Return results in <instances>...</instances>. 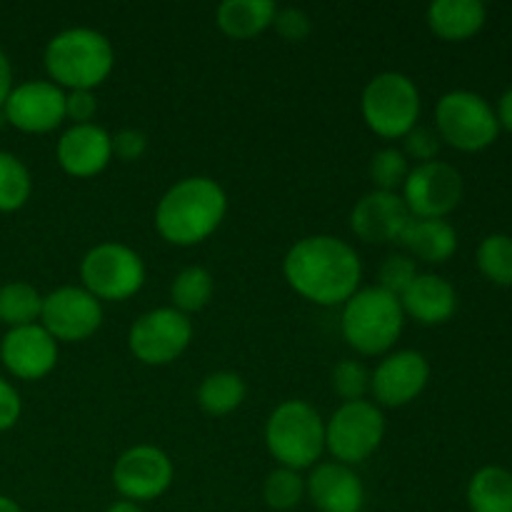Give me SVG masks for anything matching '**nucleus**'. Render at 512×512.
I'll return each mask as SVG.
<instances>
[{"instance_id": "obj_21", "label": "nucleus", "mask_w": 512, "mask_h": 512, "mask_svg": "<svg viewBox=\"0 0 512 512\" xmlns=\"http://www.w3.org/2000/svg\"><path fill=\"white\" fill-rule=\"evenodd\" d=\"M425 20L440 40L463 43L485 28L488 8L480 0H435L428 5Z\"/></svg>"}, {"instance_id": "obj_6", "label": "nucleus", "mask_w": 512, "mask_h": 512, "mask_svg": "<svg viewBox=\"0 0 512 512\" xmlns=\"http://www.w3.org/2000/svg\"><path fill=\"white\" fill-rule=\"evenodd\" d=\"M365 125L385 140H403L420 120V90L410 75L385 70L368 80L360 95Z\"/></svg>"}, {"instance_id": "obj_37", "label": "nucleus", "mask_w": 512, "mask_h": 512, "mask_svg": "<svg viewBox=\"0 0 512 512\" xmlns=\"http://www.w3.org/2000/svg\"><path fill=\"white\" fill-rule=\"evenodd\" d=\"M95 113H98V100H95L93 90L65 93V120H70L73 125H88L93 123Z\"/></svg>"}, {"instance_id": "obj_10", "label": "nucleus", "mask_w": 512, "mask_h": 512, "mask_svg": "<svg viewBox=\"0 0 512 512\" xmlns=\"http://www.w3.org/2000/svg\"><path fill=\"white\" fill-rule=\"evenodd\" d=\"M403 203L413 218L445 220L460 205L465 180L455 165L445 160L413 165L403 183Z\"/></svg>"}, {"instance_id": "obj_39", "label": "nucleus", "mask_w": 512, "mask_h": 512, "mask_svg": "<svg viewBox=\"0 0 512 512\" xmlns=\"http://www.w3.org/2000/svg\"><path fill=\"white\" fill-rule=\"evenodd\" d=\"M13 65H10L8 55L0 50V110H3L5 100H8L10 90H13Z\"/></svg>"}, {"instance_id": "obj_42", "label": "nucleus", "mask_w": 512, "mask_h": 512, "mask_svg": "<svg viewBox=\"0 0 512 512\" xmlns=\"http://www.w3.org/2000/svg\"><path fill=\"white\" fill-rule=\"evenodd\" d=\"M0 512H23V508H20L13 498H8V495L0 493Z\"/></svg>"}, {"instance_id": "obj_27", "label": "nucleus", "mask_w": 512, "mask_h": 512, "mask_svg": "<svg viewBox=\"0 0 512 512\" xmlns=\"http://www.w3.org/2000/svg\"><path fill=\"white\" fill-rule=\"evenodd\" d=\"M40 310H43V295L35 285L25 280L0 285V323L8 325V330L40 323Z\"/></svg>"}, {"instance_id": "obj_36", "label": "nucleus", "mask_w": 512, "mask_h": 512, "mask_svg": "<svg viewBox=\"0 0 512 512\" xmlns=\"http://www.w3.org/2000/svg\"><path fill=\"white\" fill-rule=\"evenodd\" d=\"M148 153V135L140 128H123L113 135V158L135 163Z\"/></svg>"}, {"instance_id": "obj_38", "label": "nucleus", "mask_w": 512, "mask_h": 512, "mask_svg": "<svg viewBox=\"0 0 512 512\" xmlns=\"http://www.w3.org/2000/svg\"><path fill=\"white\" fill-rule=\"evenodd\" d=\"M23 415V400L10 380L0 378V433L15 428V423Z\"/></svg>"}, {"instance_id": "obj_41", "label": "nucleus", "mask_w": 512, "mask_h": 512, "mask_svg": "<svg viewBox=\"0 0 512 512\" xmlns=\"http://www.w3.org/2000/svg\"><path fill=\"white\" fill-rule=\"evenodd\" d=\"M105 512H145L138 503H130V500H115Z\"/></svg>"}, {"instance_id": "obj_14", "label": "nucleus", "mask_w": 512, "mask_h": 512, "mask_svg": "<svg viewBox=\"0 0 512 512\" xmlns=\"http://www.w3.org/2000/svg\"><path fill=\"white\" fill-rule=\"evenodd\" d=\"M3 115L20 133H50L65 123V90L50 80H25L13 85Z\"/></svg>"}, {"instance_id": "obj_15", "label": "nucleus", "mask_w": 512, "mask_h": 512, "mask_svg": "<svg viewBox=\"0 0 512 512\" xmlns=\"http://www.w3.org/2000/svg\"><path fill=\"white\" fill-rule=\"evenodd\" d=\"M428 380L430 363L420 350H395L383 355L378 368L370 373V393L378 408H405L420 398Z\"/></svg>"}, {"instance_id": "obj_23", "label": "nucleus", "mask_w": 512, "mask_h": 512, "mask_svg": "<svg viewBox=\"0 0 512 512\" xmlns=\"http://www.w3.org/2000/svg\"><path fill=\"white\" fill-rule=\"evenodd\" d=\"M275 13L273 0H225L215 10V23L228 38L250 40L273 25Z\"/></svg>"}, {"instance_id": "obj_17", "label": "nucleus", "mask_w": 512, "mask_h": 512, "mask_svg": "<svg viewBox=\"0 0 512 512\" xmlns=\"http://www.w3.org/2000/svg\"><path fill=\"white\" fill-rule=\"evenodd\" d=\"M413 215L405 208L400 193L370 190L350 210V230L355 238L370 245L398 243Z\"/></svg>"}, {"instance_id": "obj_35", "label": "nucleus", "mask_w": 512, "mask_h": 512, "mask_svg": "<svg viewBox=\"0 0 512 512\" xmlns=\"http://www.w3.org/2000/svg\"><path fill=\"white\" fill-rule=\"evenodd\" d=\"M273 28L288 43H303L313 33V20H310V15L303 8L288 5V8H278L273 18Z\"/></svg>"}, {"instance_id": "obj_3", "label": "nucleus", "mask_w": 512, "mask_h": 512, "mask_svg": "<svg viewBox=\"0 0 512 512\" xmlns=\"http://www.w3.org/2000/svg\"><path fill=\"white\" fill-rule=\"evenodd\" d=\"M50 83L70 90H95L115 68V48L95 28H65L48 40L43 53Z\"/></svg>"}, {"instance_id": "obj_26", "label": "nucleus", "mask_w": 512, "mask_h": 512, "mask_svg": "<svg viewBox=\"0 0 512 512\" xmlns=\"http://www.w3.org/2000/svg\"><path fill=\"white\" fill-rule=\"evenodd\" d=\"M213 293L215 280L210 270H205L203 265H188L170 283V303H173L170 308L190 318V313H200L213 300Z\"/></svg>"}, {"instance_id": "obj_24", "label": "nucleus", "mask_w": 512, "mask_h": 512, "mask_svg": "<svg viewBox=\"0 0 512 512\" xmlns=\"http://www.w3.org/2000/svg\"><path fill=\"white\" fill-rule=\"evenodd\" d=\"M465 498L470 512H512V473L500 465L475 470Z\"/></svg>"}, {"instance_id": "obj_19", "label": "nucleus", "mask_w": 512, "mask_h": 512, "mask_svg": "<svg viewBox=\"0 0 512 512\" xmlns=\"http://www.w3.org/2000/svg\"><path fill=\"white\" fill-rule=\"evenodd\" d=\"M305 498L320 512H360L365 485L350 465L318 463L305 478Z\"/></svg>"}, {"instance_id": "obj_8", "label": "nucleus", "mask_w": 512, "mask_h": 512, "mask_svg": "<svg viewBox=\"0 0 512 512\" xmlns=\"http://www.w3.org/2000/svg\"><path fill=\"white\" fill-rule=\"evenodd\" d=\"M80 280L90 295L103 303H123L145 285V263L130 245L105 240L93 245L80 260Z\"/></svg>"}, {"instance_id": "obj_12", "label": "nucleus", "mask_w": 512, "mask_h": 512, "mask_svg": "<svg viewBox=\"0 0 512 512\" xmlns=\"http://www.w3.org/2000/svg\"><path fill=\"white\" fill-rule=\"evenodd\" d=\"M40 325L55 343H83L103 325V303L83 285H63L43 295Z\"/></svg>"}, {"instance_id": "obj_5", "label": "nucleus", "mask_w": 512, "mask_h": 512, "mask_svg": "<svg viewBox=\"0 0 512 512\" xmlns=\"http://www.w3.org/2000/svg\"><path fill=\"white\" fill-rule=\"evenodd\" d=\"M265 445L280 468H315L325 450V420L305 400H283L268 415Z\"/></svg>"}, {"instance_id": "obj_13", "label": "nucleus", "mask_w": 512, "mask_h": 512, "mask_svg": "<svg viewBox=\"0 0 512 512\" xmlns=\"http://www.w3.org/2000/svg\"><path fill=\"white\" fill-rule=\"evenodd\" d=\"M173 478V460L155 445H133L113 465V488L120 498L138 505L168 493Z\"/></svg>"}, {"instance_id": "obj_9", "label": "nucleus", "mask_w": 512, "mask_h": 512, "mask_svg": "<svg viewBox=\"0 0 512 512\" xmlns=\"http://www.w3.org/2000/svg\"><path fill=\"white\" fill-rule=\"evenodd\" d=\"M385 438V415L370 400L343 403L325 423V450L335 463H365Z\"/></svg>"}, {"instance_id": "obj_16", "label": "nucleus", "mask_w": 512, "mask_h": 512, "mask_svg": "<svg viewBox=\"0 0 512 512\" xmlns=\"http://www.w3.org/2000/svg\"><path fill=\"white\" fill-rule=\"evenodd\" d=\"M0 360L18 380H43L58 365V343L40 323L10 328L0 340Z\"/></svg>"}, {"instance_id": "obj_25", "label": "nucleus", "mask_w": 512, "mask_h": 512, "mask_svg": "<svg viewBox=\"0 0 512 512\" xmlns=\"http://www.w3.org/2000/svg\"><path fill=\"white\" fill-rule=\"evenodd\" d=\"M248 395V385L233 370H215V373L205 375L198 385V405L203 413L213 415V418H225V415L235 413L240 405L245 403Z\"/></svg>"}, {"instance_id": "obj_7", "label": "nucleus", "mask_w": 512, "mask_h": 512, "mask_svg": "<svg viewBox=\"0 0 512 512\" xmlns=\"http://www.w3.org/2000/svg\"><path fill=\"white\" fill-rule=\"evenodd\" d=\"M435 133L450 148L480 153L498 140L495 108L473 90H450L435 105Z\"/></svg>"}, {"instance_id": "obj_32", "label": "nucleus", "mask_w": 512, "mask_h": 512, "mask_svg": "<svg viewBox=\"0 0 512 512\" xmlns=\"http://www.w3.org/2000/svg\"><path fill=\"white\" fill-rule=\"evenodd\" d=\"M330 385L343 398V403L365 400L370 393V370L360 360H340L330 373Z\"/></svg>"}, {"instance_id": "obj_34", "label": "nucleus", "mask_w": 512, "mask_h": 512, "mask_svg": "<svg viewBox=\"0 0 512 512\" xmlns=\"http://www.w3.org/2000/svg\"><path fill=\"white\" fill-rule=\"evenodd\" d=\"M440 145H443V140L435 133V128L418 123L403 138V153L408 160H415V165L430 163V160H438Z\"/></svg>"}, {"instance_id": "obj_29", "label": "nucleus", "mask_w": 512, "mask_h": 512, "mask_svg": "<svg viewBox=\"0 0 512 512\" xmlns=\"http://www.w3.org/2000/svg\"><path fill=\"white\" fill-rule=\"evenodd\" d=\"M475 263L490 283L512 288V235L493 233L480 240Z\"/></svg>"}, {"instance_id": "obj_22", "label": "nucleus", "mask_w": 512, "mask_h": 512, "mask_svg": "<svg viewBox=\"0 0 512 512\" xmlns=\"http://www.w3.org/2000/svg\"><path fill=\"white\" fill-rule=\"evenodd\" d=\"M398 243L408 250L413 260L418 258L430 265H443L458 250V233L448 220L410 218Z\"/></svg>"}, {"instance_id": "obj_4", "label": "nucleus", "mask_w": 512, "mask_h": 512, "mask_svg": "<svg viewBox=\"0 0 512 512\" xmlns=\"http://www.w3.org/2000/svg\"><path fill=\"white\" fill-rule=\"evenodd\" d=\"M405 328V313L398 295L370 285L360 288L340 315L343 338L360 355H388Z\"/></svg>"}, {"instance_id": "obj_11", "label": "nucleus", "mask_w": 512, "mask_h": 512, "mask_svg": "<svg viewBox=\"0 0 512 512\" xmlns=\"http://www.w3.org/2000/svg\"><path fill=\"white\" fill-rule=\"evenodd\" d=\"M193 320L175 308H155L140 315L128 330V348L143 365H170L188 350Z\"/></svg>"}, {"instance_id": "obj_40", "label": "nucleus", "mask_w": 512, "mask_h": 512, "mask_svg": "<svg viewBox=\"0 0 512 512\" xmlns=\"http://www.w3.org/2000/svg\"><path fill=\"white\" fill-rule=\"evenodd\" d=\"M495 118H498L500 130H508L512 133V88L505 90L498 100V108H495Z\"/></svg>"}, {"instance_id": "obj_33", "label": "nucleus", "mask_w": 512, "mask_h": 512, "mask_svg": "<svg viewBox=\"0 0 512 512\" xmlns=\"http://www.w3.org/2000/svg\"><path fill=\"white\" fill-rule=\"evenodd\" d=\"M418 275V265H415V260L410 258L408 253H393L383 260V265H380L378 288L388 290V293L398 295L400 298Z\"/></svg>"}, {"instance_id": "obj_28", "label": "nucleus", "mask_w": 512, "mask_h": 512, "mask_svg": "<svg viewBox=\"0 0 512 512\" xmlns=\"http://www.w3.org/2000/svg\"><path fill=\"white\" fill-rule=\"evenodd\" d=\"M33 193V175L28 165L10 150H0V213H15Z\"/></svg>"}, {"instance_id": "obj_30", "label": "nucleus", "mask_w": 512, "mask_h": 512, "mask_svg": "<svg viewBox=\"0 0 512 512\" xmlns=\"http://www.w3.org/2000/svg\"><path fill=\"white\" fill-rule=\"evenodd\" d=\"M305 498V478L298 470L275 468L263 483V500L270 510L290 512Z\"/></svg>"}, {"instance_id": "obj_20", "label": "nucleus", "mask_w": 512, "mask_h": 512, "mask_svg": "<svg viewBox=\"0 0 512 512\" xmlns=\"http://www.w3.org/2000/svg\"><path fill=\"white\" fill-rule=\"evenodd\" d=\"M400 305L405 318L418 320L420 325H443L458 310V293L443 275L420 273L400 295Z\"/></svg>"}, {"instance_id": "obj_2", "label": "nucleus", "mask_w": 512, "mask_h": 512, "mask_svg": "<svg viewBox=\"0 0 512 512\" xmlns=\"http://www.w3.org/2000/svg\"><path fill=\"white\" fill-rule=\"evenodd\" d=\"M228 215V195L223 185L208 175L178 180L155 205V230L160 238L178 248L208 240Z\"/></svg>"}, {"instance_id": "obj_31", "label": "nucleus", "mask_w": 512, "mask_h": 512, "mask_svg": "<svg viewBox=\"0 0 512 512\" xmlns=\"http://www.w3.org/2000/svg\"><path fill=\"white\" fill-rule=\"evenodd\" d=\"M410 173V160L400 148H383L370 158L368 175L373 180V190L398 193Z\"/></svg>"}, {"instance_id": "obj_1", "label": "nucleus", "mask_w": 512, "mask_h": 512, "mask_svg": "<svg viewBox=\"0 0 512 512\" xmlns=\"http://www.w3.org/2000/svg\"><path fill=\"white\" fill-rule=\"evenodd\" d=\"M283 275L300 298L333 308L360 290L363 260L353 245L335 235H308L285 253Z\"/></svg>"}, {"instance_id": "obj_18", "label": "nucleus", "mask_w": 512, "mask_h": 512, "mask_svg": "<svg viewBox=\"0 0 512 512\" xmlns=\"http://www.w3.org/2000/svg\"><path fill=\"white\" fill-rule=\"evenodd\" d=\"M58 165L70 178H95L113 160V135L100 125H70L55 143Z\"/></svg>"}]
</instances>
